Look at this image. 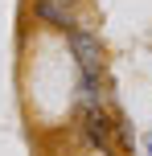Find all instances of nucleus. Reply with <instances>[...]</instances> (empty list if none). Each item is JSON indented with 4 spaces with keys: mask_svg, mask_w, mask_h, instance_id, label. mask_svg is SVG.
Instances as JSON below:
<instances>
[{
    "mask_svg": "<svg viewBox=\"0 0 152 156\" xmlns=\"http://www.w3.org/2000/svg\"><path fill=\"white\" fill-rule=\"evenodd\" d=\"M115 127H119V123H111V115H107L103 107H95V103L82 107V132H87V140L95 144L103 156H111V132H115Z\"/></svg>",
    "mask_w": 152,
    "mask_h": 156,
    "instance_id": "1",
    "label": "nucleus"
},
{
    "mask_svg": "<svg viewBox=\"0 0 152 156\" xmlns=\"http://www.w3.org/2000/svg\"><path fill=\"white\" fill-rule=\"evenodd\" d=\"M70 49H74V58H78L82 74L95 78L99 70H103V45H99L95 33H87V29H78V25H74V29H70Z\"/></svg>",
    "mask_w": 152,
    "mask_h": 156,
    "instance_id": "2",
    "label": "nucleus"
},
{
    "mask_svg": "<svg viewBox=\"0 0 152 156\" xmlns=\"http://www.w3.org/2000/svg\"><path fill=\"white\" fill-rule=\"evenodd\" d=\"M33 12H37V21H45L49 29H66V33L74 29L70 8H66V4H58V0H37V4H33Z\"/></svg>",
    "mask_w": 152,
    "mask_h": 156,
    "instance_id": "3",
    "label": "nucleus"
},
{
    "mask_svg": "<svg viewBox=\"0 0 152 156\" xmlns=\"http://www.w3.org/2000/svg\"><path fill=\"white\" fill-rule=\"evenodd\" d=\"M58 4H66V8H70V4H74V0H58Z\"/></svg>",
    "mask_w": 152,
    "mask_h": 156,
    "instance_id": "4",
    "label": "nucleus"
}]
</instances>
